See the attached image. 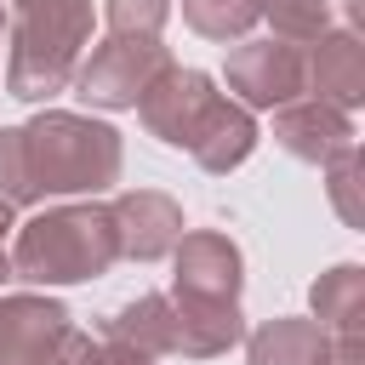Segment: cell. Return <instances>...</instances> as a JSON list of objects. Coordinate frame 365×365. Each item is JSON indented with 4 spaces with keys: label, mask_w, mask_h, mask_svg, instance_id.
<instances>
[{
    "label": "cell",
    "mask_w": 365,
    "mask_h": 365,
    "mask_svg": "<svg viewBox=\"0 0 365 365\" xmlns=\"http://www.w3.org/2000/svg\"><path fill=\"white\" fill-rule=\"evenodd\" d=\"M251 365H331V336L319 319H274L251 336Z\"/></svg>",
    "instance_id": "obj_13"
},
{
    "label": "cell",
    "mask_w": 365,
    "mask_h": 365,
    "mask_svg": "<svg viewBox=\"0 0 365 365\" xmlns=\"http://www.w3.org/2000/svg\"><path fill=\"white\" fill-rule=\"evenodd\" d=\"M6 228H11V205L0 200V240H6Z\"/></svg>",
    "instance_id": "obj_18"
},
{
    "label": "cell",
    "mask_w": 365,
    "mask_h": 365,
    "mask_svg": "<svg viewBox=\"0 0 365 365\" xmlns=\"http://www.w3.org/2000/svg\"><path fill=\"white\" fill-rule=\"evenodd\" d=\"M34 365H103V354H97V342H86L80 331H63Z\"/></svg>",
    "instance_id": "obj_17"
},
{
    "label": "cell",
    "mask_w": 365,
    "mask_h": 365,
    "mask_svg": "<svg viewBox=\"0 0 365 365\" xmlns=\"http://www.w3.org/2000/svg\"><path fill=\"white\" fill-rule=\"evenodd\" d=\"M0 17H6V11H0Z\"/></svg>",
    "instance_id": "obj_19"
},
{
    "label": "cell",
    "mask_w": 365,
    "mask_h": 365,
    "mask_svg": "<svg viewBox=\"0 0 365 365\" xmlns=\"http://www.w3.org/2000/svg\"><path fill=\"white\" fill-rule=\"evenodd\" d=\"M114 257H120L114 211L108 205H63V211L23 222V234L11 245V274L34 279V285H68V279L108 274Z\"/></svg>",
    "instance_id": "obj_3"
},
{
    "label": "cell",
    "mask_w": 365,
    "mask_h": 365,
    "mask_svg": "<svg viewBox=\"0 0 365 365\" xmlns=\"http://www.w3.org/2000/svg\"><path fill=\"white\" fill-rule=\"evenodd\" d=\"M68 331L63 302L46 297H6L0 302V365H34Z\"/></svg>",
    "instance_id": "obj_9"
},
{
    "label": "cell",
    "mask_w": 365,
    "mask_h": 365,
    "mask_svg": "<svg viewBox=\"0 0 365 365\" xmlns=\"http://www.w3.org/2000/svg\"><path fill=\"white\" fill-rule=\"evenodd\" d=\"M262 11H268L274 34H279L285 46L319 40V29H325V0H262Z\"/></svg>",
    "instance_id": "obj_15"
},
{
    "label": "cell",
    "mask_w": 365,
    "mask_h": 365,
    "mask_svg": "<svg viewBox=\"0 0 365 365\" xmlns=\"http://www.w3.org/2000/svg\"><path fill=\"white\" fill-rule=\"evenodd\" d=\"M114 234H120V257H143L148 262V257H160V251H171L182 240V211L165 194L137 188V194H125L114 205Z\"/></svg>",
    "instance_id": "obj_10"
},
{
    "label": "cell",
    "mask_w": 365,
    "mask_h": 365,
    "mask_svg": "<svg viewBox=\"0 0 365 365\" xmlns=\"http://www.w3.org/2000/svg\"><path fill=\"white\" fill-rule=\"evenodd\" d=\"M165 17H171V0H108V29L114 34H148V40H160Z\"/></svg>",
    "instance_id": "obj_16"
},
{
    "label": "cell",
    "mask_w": 365,
    "mask_h": 365,
    "mask_svg": "<svg viewBox=\"0 0 365 365\" xmlns=\"http://www.w3.org/2000/svg\"><path fill=\"white\" fill-rule=\"evenodd\" d=\"M177 297H188V302H234L240 297V251L222 234H188L177 245Z\"/></svg>",
    "instance_id": "obj_7"
},
{
    "label": "cell",
    "mask_w": 365,
    "mask_h": 365,
    "mask_svg": "<svg viewBox=\"0 0 365 365\" xmlns=\"http://www.w3.org/2000/svg\"><path fill=\"white\" fill-rule=\"evenodd\" d=\"M211 103H217V91H211L205 74H194V68H165V74L143 91L137 108H143V125H148L160 143L188 148L194 131H200V120L211 114Z\"/></svg>",
    "instance_id": "obj_6"
},
{
    "label": "cell",
    "mask_w": 365,
    "mask_h": 365,
    "mask_svg": "<svg viewBox=\"0 0 365 365\" xmlns=\"http://www.w3.org/2000/svg\"><path fill=\"white\" fill-rule=\"evenodd\" d=\"M308 86V57L302 46L285 40H251L228 57V91H240L257 108H285L297 103V91Z\"/></svg>",
    "instance_id": "obj_5"
},
{
    "label": "cell",
    "mask_w": 365,
    "mask_h": 365,
    "mask_svg": "<svg viewBox=\"0 0 365 365\" xmlns=\"http://www.w3.org/2000/svg\"><path fill=\"white\" fill-rule=\"evenodd\" d=\"M251 148H257V125H251V114L234 108L228 97L211 103V114L200 120V131H194V143H188V154H194L205 171H234Z\"/></svg>",
    "instance_id": "obj_11"
},
{
    "label": "cell",
    "mask_w": 365,
    "mask_h": 365,
    "mask_svg": "<svg viewBox=\"0 0 365 365\" xmlns=\"http://www.w3.org/2000/svg\"><path fill=\"white\" fill-rule=\"evenodd\" d=\"M182 17L211 40H234L262 17V0H182Z\"/></svg>",
    "instance_id": "obj_14"
},
{
    "label": "cell",
    "mask_w": 365,
    "mask_h": 365,
    "mask_svg": "<svg viewBox=\"0 0 365 365\" xmlns=\"http://www.w3.org/2000/svg\"><path fill=\"white\" fill-rule=\"evenodd\" d=\"M308 80H314L319 103L331 97V108L359 103V91H365V51H359V40H354V34L319 40V51L308 57Z\"/></svg>",
    "instance_id": "obj_12"
},
{
    "label": "cell",
    "mask_w": 365,
    "mask_h": 365,
    "mask_svg": "<svg viewBox=\"0 0 365 365\" xmlns=\"http://www.w3.org/2000/svg\"><path fill=\"white\" fill-rule=\"evenodd\" d=\"M86 34H91V0H11L6 91L23 103L57 97L80 68Z\"/></svg>",
    "instance_id": "obj_2"
},
{
    "label": "cell",
    "mask_w": 365,
    "mask_h": 365,
    "mask_svg": "<svg viewBox=\"0 0 365 365\" xmlns=\"http://www.w3.org/2000/svg\"><path fill=\"white\" fill-rule=\"evenodd\" d=\"M274 131H279V143L291 148V154H302V160H342L348 148H354V125H348V114L342 108H331V103H319V97H297V103H285L279 108V120H274Z\"/></svg>",
    "instance_id": "obj_8"
},
{
    "label": "cell",
    "mask_w": 365,
    "mask_h": 365,
    "mask_svg": "<svg viewBox=\"0 0 365 365\" xmlns=\"http://www.w3.org/2000/svg\"><path fill=\"white\" fill-rule=\"evenodd\" d=\"M171 68V51L160 46V40H148V34H108L97 51H91V63L80 68V97L86 103H97V108H137L143 103V91L160 80Z\"/></svg>",
    "instance_id": "obj_4"
},
{
    "label": "cell",
    "mask_w": 365,
    "mask_h": 365,
    "mask_svg": "<svg viewBox=\"0 0 365 365\" xmlns=\"http://www.w3.org/2000/svg\"><path fill=\"white\" fill-rule=\"evenodd\" d=\"M120 177V131L80 114H40L0 131V200L29 205L46 194H97Z\"/></svg>",
    "instance_id": "obj_1"
}]
</instances>
